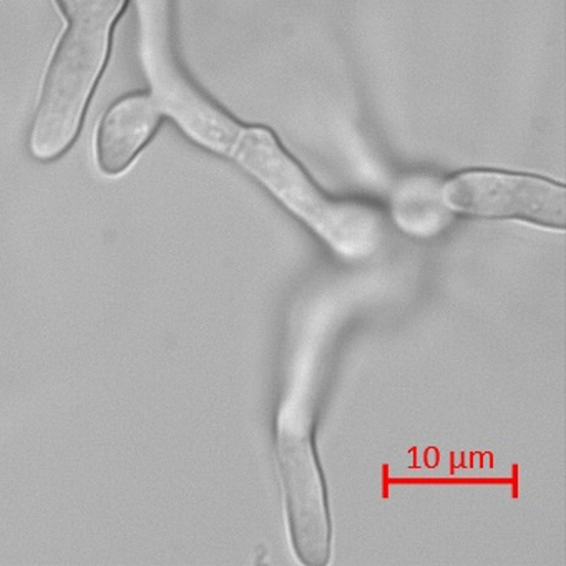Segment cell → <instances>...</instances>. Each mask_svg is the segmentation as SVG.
Masks as SVG:
<instances>
[{"label":"cell","mask_w":566,"mask_h":566,"mask_svg":"<svg viewBox=\"0 0 566 566\" xmlns=\"http://www.w3.org/2000/svg\"><path fill=\"white\" fill-rule=\"evenodd\" d=\"M57 2L69 28L49 69L32 128L31 151L39 160L59 157L74 142L107 59L112 24L125 4V0Z\"/></svg>","instance_id":"6da1fadb"},{"label":"cell","mask_w":566,"mask_h":566,"mask_svg":"<svg viewBox=\"0 0 566 566\" xmlns=\"http://www.w3.org/2000/svg\"><path fill=\"white\" fill-rule=\"evenodd\" d=\"M161 105L148 95H130L105 115L97 134V161L105 175H120L157 130Z\"/></svg>","instance_id":"5b68a950"},{"label":"cell","mask_w":566,"mask_h":566,"mask_svg":"<svg viewBox=\"0 0 566 566\" xmlns=\"http://www.w3.org/2000/svg\"><path fill=\"white\" fill-rule=\"evenodd\" d=\"M276 460L294 552L304 565H326L331 555L326 486L310 417L293 403L281 407L277 413Z\"/></svg>","instance_id":"3957f363"},{"label":"cell","mask_w":566,"mask_h":566,"mask_svg":"<svg viewBox=\"0 0 566 566\" xmlns=\"http://www.w3.org/2000/svg\"><path fill=\"white\" fill-rule=\"evenodd\" d=\"M443 201L450 210L469 217L528 221L565 230V187L530 175L465 171L447 181Z\"/></svg>","instance_id":"277c9868"},{"label":"cell","mask_w":566,"mask_h":566,"mask_svg":"<svg viewBox=\"0 0 566 566\" xmlns=\"http://www.w3.org/2000/svg\"><path fill=\"white\" fill-rule=\"evenodd\" d=\"M238 164L250 171L274 198L293 211L346 258H363L376 248L380 223L374 211L324 197L291 160L271 132L240 130L233 145Z\"/></svg>","instance_id":"7a4b0ae2"}]
</instances>
